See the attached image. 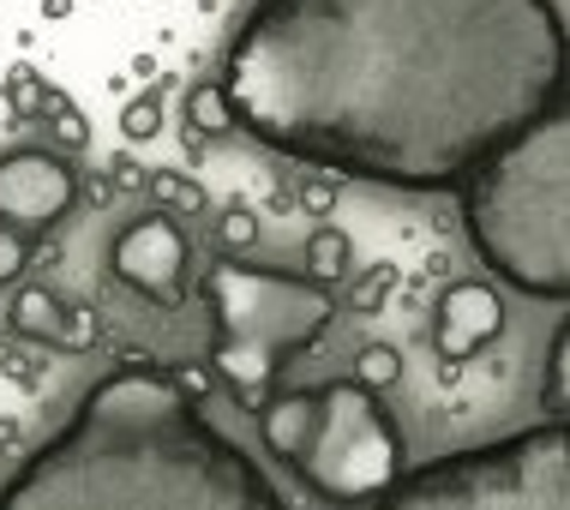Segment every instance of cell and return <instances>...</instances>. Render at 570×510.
<instances>
[{
	"mask_svg": "<svg viewBox=\"0 0 570 510\" xmlns=\"http://www.w3.org/2000/svg\"><path fill=\"white\" fill-rule=\"evenodd\" d=\"M157 133H163V90L150 85L120 108V138H127V145H150Z\"/></svg>",
	"mask_w": 570,
	"mask_h": 510,
	"instance_id": "obj_18",
	"label": "cell"
},
{
	"mask_svg": "<svg viewBox=\"0 0 570 510\" xmlns=\"http://www.w3.org/2000/svg\"><path fill=\"white\" fill-rule=\"evenodd\" d=\"M462 235L504 288L570 301V108L564 97L511 133L456 187Z\"/></svg>",
	"mask_w": 570,
	"mask_h": 510,
	"instance_id": "obj_3",
	"label": "cell"
},
{
	"mask_svg": "<svg viewBox=\"0 0 570 510\" xmlns=\"http://www.w3.org/2000/svg\"><path fill=\"white\" fill-rule=\"evenodd\" d=\"M235 127L391 193H456L564 97L559 0H253L223 55Z\"/></svg>",
	"mask_w": 570,
	"mask_h": 510,
	"instance_id": "obj_1",
	"label": "cell"
},
{
	"mask_svg": "<svg viewBox=\"0 0 570 510\" xmlns=\"http://www.w3.org/2000/svg\"><path fill=\"white\" fill-rule=\"evenodd\" d=\"M145 175H150V168H138L127 150H120V157L109 163V187H115V198H120V193H145Z\"/></svg>",
	"mask_w": 570,
	"mask_h": 510,
	"instance_id": "obj_24",
	"label": "cell"
},
{
	"mask_svg": "<svg viewBox=\"0 0 570 510\" xmlns=\"http://www.w3.org/2000/svg\"><path fill=\"white\" fill-rule=\"evenodd\" d=\"M541 403H547V421H570V331H564V324L552 331V349H547V391H541Z\"/></svg>",
	"mask_w": 570,
	"mask_h": 510,
	"instance_id": "obj_15",
	"label": "cell"
},
{
	"mask_svg": "<svg viewBox=\"0 0 570 510\" xmlns=\"http://www.w3.org/2000/svg\"><path fill=\"white\" fill-rule=\"evenodd\" d=\"M348 379L354 384H366V391H391L396 379H403V349L396 343H366L361 354H354V366H348Z\"/></svg>",
	"mask_w": 570,
	"mask_h": 510,
	"instance_id": "obj_16",
	"label": "cell"
},
{
	"mask_svg": "<svg viewBox=\"0 0 570 510\" xmlns=\"http://www.w3.org/2000/svg\"><path fill=\"white\" fill-rule=\"evenodd\" d=\"M42 120H49L60 157H67V150H85V145H90V120L79 115V102H72L60 85H49V97H42Z\"/></svg>",
	"mask_w": 570,
	"mask_h": 510,
	"instance_id": "obj_14",
	"label": "cell"
},
{
	"mask_svg": "<svg viewBox=\"0 0 570 510\" xmlns=\"http://www.w3.org/2000/svg\"><path fill=\"white\" fill-rule=\"evenodd\" d=\"M217 246H223V253H235V258H246L258 246V210L246 205V198L217 216Z\"/></svg>",
	"mask_w": 570,
	"mask_h": 510,
	"instance_id": "obj_21",
	"label": "cell"
},
{
	"mask_svg": "<svg viewBox=\"0 0 570 510\" xmlns=\"http://www.w3.org/2000/svg\"><path fill=\"white\" fill-rule=\"evenodd\" d=\"M504 336V295L487 276H456L444 283V295L433 306V354L444 366H462L474 354H487Z\"/></svg>",
	"mask_w": 570,
	"mask_h": 510,
	"instance_id": "obj_9",
	"label": "cell"
},
{
	"mask_svg": "<svg viewBox=\"0 0 570 510\" xmlns=\"http://www.w3.org/2000/svg\"><path fill=\"white\" fill-rule=\"evenodd\" d=\"M0 366H7V379H19L24 391H37V384H42V366L30 361V354H24L19 343H7V361H0Z\"/></svg>",
	"mask_w": 570,
	"mask_h": 510,
	"instance_id": "obj_25",
	"label": "cell"
},
{
	"mask_svg": "<svg viewBox=\"0 0 570 510\" xmlns=\"http://www.w3.org/2000/svg\"><path fill=\"white\" fill-rule=\"evenodd\" d=\"M102 343V318L90 313L85 301H67L60 306V331H55V354H90Z\"/></svg>",
	"mask_w": 570,
	"mask_h": 510,
	"instance_id": "obj_17",
	"label": "cell"
},
{
	"mask_svg": "<svg viewBox=\"0 0 570 510\" xmlns=\"http://www.w3.org/2000/svg\"><path fill=\"white\" fill-rule=\"evenodd\" d=\"M12 444H19V421H12V414H0V451H12Z\"/></svg>",
	"mask_w": 570,
	"mask_h": 510,
	"instance_id": "obj_26",
	"label": "cell"
},
{
	"mask_svg": "<svg viewBox=\"0 0 570 510\" xmlns=\"http://www.w3.org/2000/svg\"><path fill=\"white\" fill-rule=\"evenodd\" d=\"M145 198H150V210H168V216H205L210 210V193L193 175H180V168H150Z\"/></svg>",
	"mask_w": 570,
	"mask_h": 510,
	"instance_id": "obj_13",
	"label": "cell"
},
{
	"mask_svg": "<svg viewBox=\"0 0 570 510\" xmlns=\"http://www.w3.org/2000/svg\"><path fill=\"white\" fill-rule=\"evenodd\" d=\"M72 12V0H42V19H67Z\"/></svg>",
	"mask_w": 570,
	"mask_h": 510,
	"instance_id": "obj_27",
	"label": "cell"
},
{
	"mask_svg": "<svg viewBox=\"0 0 570 510\" xmlns=\"http://www.w3.org/2000/svg\"><path fill=\"white\" fill-rule=\"evenodd\" d=\"M373 510H570V421H534L403 469Z\"/></svg>",
	"mask_w": 570,
	"mask_h": 510,
	"instance_id": "obj_6",
	"label": "cell"
},
{
	"mask_svg": "<svg viewBox=\"0 0 570 510\" xmlns=\"http://www.w3.org/2000/svg\"><path fill=\"white\" fill-rule=\"evenodd\" d=\"M0 90H7L12 120H42V97H49V79H42L37 67H12Z\"/></svg>",
	"mask_w": 570,
	"mask_h": 510,
	"instance_id": "obj_19",
	"label": "cell"
},
{
	"mask_svg": "<svg viewBox=\"0 0 570 510\" xmlns=\"http://www.w3.org/2000/svg\"><path fill=\"white\" fill-rule=\"evenodd\" d=\"M348 271H354V241H348V228L318 223L313 235H306V271H301V276H313V283H325V288H343Z\"/></svg>",
	"mask_w": 570,
	"mask_h": 510,
	"instance_id": "obj_12",
	"label": "cell"
},
{
	"mask_svg": "<svg viewBox=\"0 0 570 510\" xmlns=\"http://www.w3.org/2000/svg\"><path fill=\"white\" fill-rule=\"evenodd\" d=\"M258 439L325 504H373L403 474V426L379 391L343 379L271 391L258 403Z\"/></svg>",
	"mask_w": 570,
	"mask_h": 510,
	"instance_id": "obj_5",
	"label": "cell"
},
{
	"mask_svg": "<svg viewBox=\"0 0 570 510\" xmlns=\"http://www.w3.org/2000/svg\"><path fill=\"white\" fill-rule=\"evenodd\" d=\"M109 276L163 313H180L193 295V241L168 210H145L109 246Z\"/></svg>",
	"mask_w": 570,
	"mask_h": 510,
	"instance_id": "obj_7",
	"label": "cell"
},
{
	"mask_svg": "<svg viewBox=\"0 0 570 510\" xmlns=\"http://www.w3.org/2000/svg\"><path fill=\"white\" fill-rule=\"evenodd\" d=\"M79 205V168L55 145H24L0 157V223L24 235H49Z\"/></svg>",
	"mask_w": 570,
	"mask_h": 510,
	"instance_id": "obj_8",
	"label": "cell"
},
{
	"mask_svg": "<svg viewBox=\"0 0 570 510\" xmlns=\"http://www.w3.org/2000/svg\"><path fill=\"white\" fill-rule=\"evenodd\" d=\"M0 510H288V499L205 414V373L120 361L19 462Z\"/></svg>",
	"mask_w": 570,
	"mask_h": 510,
	"instance_id": "obj_2",
	"label": "cell"
},
{
	"mask_svg": "<svg viewBox=\"0 0 570 510\" xmlns=\"http://www.w3.org/2000/svg\"><path fill=\"white\" fill-rule=\"evenodd\" d=\"M60 301L55 288H42V283H24L19 295H12V306H7V331L19 336V343H30V349H55V331H60Z\"/></svg>",
	"mask_w": 570,
	"mask_h": 510,
	"instance_id": "obj_10",
	"label": "cell"
},
{
	"mask_svg": "<svg viewBox=\"0 0 570 510\" xmlns=\"http://www.w3.org/2000/svg\"><path fill=\"white\" fill-rule=\"evenodd\" d=\"M288 205H301L306 216H318V223H325V216H336V205H343V180L325 175V168H306Z\"/></svg>",
	"mask_w": 570,
	"mask_h": 510,
	"instance_id": "obj_20",
	"label": "cell"
},
{
	"mask_svg": "<svg viewBox=\"0 0 570 510\" xmlns=\"http://www.w3.org/2000/svg\"><path fill=\"white\" fill-rule=\"evenodd\" d=\"M391 295H396V265H373L361 283L348 288V313L373 318V313H384V301H391Z\"/></svg>",
	"mask_w": 570,
	"mask_h": 510,
	"instance_id": "obj_22",
	"label": "cell"
},
{
	"mask_svg": "<svg viewBox=\"0 0 570 510\" xmlns=\"http://www.w3.org/2000/svg\"><path fill=\"white\" fill-rule=\"evenodd\" d=\"M198 301L210 306V379L228 396L258 414L271 391H283V373L301 354L318 349V336L343 313V295L313 276L246 265V258L223 253L217 265L198 276Z\"/></svg>",
	"mask_w": 570,
	"mask_h": 510,
	"instance_id": "obj_4",
	"label": "cell"
},
{
	"mask_svg": "<svg viewBox=\"0 0 570 510\" xmlns=\"http://www.w3.org/2000/svg\"><path fill=\"white\" fill-rule=\"evenodd\" d=\"M180 115H187V133H198L205 145H217V138H235V108H228L223 85L217 79H193L187 97H180Z\"/></svg>",
	"mask_w": 570,
	"mask_h": 510,
	"instance_id": "obj_11",
	"label": "cell"
},
{
	"mask_svg": "<svg viewBox=\"0 0 570 510\" xmlns=\"http://www.w3.org/2000/svg\"><path fill=\"white\" fill-rule=\"evenodd\" d=\"M30 258H37V235H24V228H7L0 223V288L19 283L30 271Z\"/></svg>",
	"mask_w": 570,
	"mask_h": 510,
	"instance_id": "obj_23",
	"label": "cell"
}]
</instances>
